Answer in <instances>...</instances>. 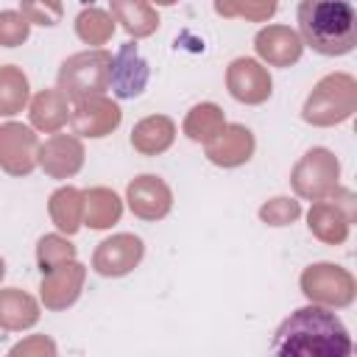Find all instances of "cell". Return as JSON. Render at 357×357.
I'll list each match as a JSON object with an SVG mask.
<instances>
[{"mask_svg": "<svg viewBox=\"0 0 357 357\" xmlns=\"http://www.w3.org/2000/svg\"><path fill=\"white\" fill-rule=\"evenodd\" d=\"M351 349L343 321L329 307L312 301L290 312L271 343V351L282 357H349Z\"/></svg>", "mask_w": 357, "mask_h": 357, "instance_id": "6da1fadb", "label": "cell"}, {"mask_svg": "<svg viewBox=\"0 0 357 357\" xmlns=\"http://www.w3.org/2000/svg\"><path fill=\"white\" fill-rule=\"evenodd\" d=\"M298 36L321 56H346L357 42L351 0H301L296 8Z\"/></svg>", "mask_w": 357, "mask_h": 357, "instance_id": "7a4b0ae2", "label": "cell"}, {"mask_svg": "<svg viewBox=\"0 0 357 357\" xmlns=\"http://www.w3.org/2000/svg\"><path fill=\"white\" fill-rule=\"evenodd\" d=\"M354 112H357V81L349 73H329L307 95L301 117L310 126L329 128L346 123Z\"/></svg>", "mask_w": 357, "mask_h": 357, "instance_id": "3957f363", "label": "cell"}, {"mask_svg": "<svg viewBox=\"0 0 357 357\" xmlns=\"http://www.w3.org/2000/svg\"><path fill=\"white\" fill-rule=\"evenodd\" d=\"M109 64L112 53L103 47L75 53L59 67V89L73 100L86 95H103L109 89Z\"/></svg>", "mask_w": 357, "mask_h": 357, "instance_id": "277c9868", "label": "cell"}, {"mask_svg": "<svg viewBox=\"0 0 357 357\" xmlns=\"http://www.w3.org/2000/svg\"><path fill=\"white\" fill-rule=\"evenodd\" d=\"M340 184V162L329 148H310L290 170V187L304 201H321Z\"/></svg>", "mask_w": 357, "mask_h": 357, "instance_id": "5b68a950", "label": "cell"}, {"mask_svg": "<svg viewBox=\"0 0 357 357\" xmlns=\"http://www.w3.org/2000/svg\"><path fill=\"white\" fill-rule=\"evenodd\" d=\"M298 284H301V293L312 304H324V307H349L357 293L354 276L335 262L307 265Z\"/></svg>", "mask_w": 357, "mask_h": 357, "instance_id": "8992f818", "label": "cell"}, {"mask_svg": "<svg viewBox=\"0 0 357 357\" xmlns=\"http://www.w3.org/2000/svg\"><path fill=\"white\" fill-rule=\"evenodd\" d=\"M123 120L120 106L106 98V95H86L78 98L75 106L70 109V126L78 137H89V139H100L109 137Z\"/></svg>", "mask_w": 357, "mask_h": 357, "instance_id": "52a82bcc", "label": "cell"}, {"mask_svg": "<svg viewBox=\"0 0 357 357\" xmlns=\"http://www.w3.org/2000/svg\"><path fill=\"white\" fill-rule=\"evenodd\" d=\"M145 257V245L137 234H128V231H120V234H112L106 237L103 243H98L95 254H92V268L95 273L100 276H109V279H117V276H126L131 273Z\"/></svg>", "mask_w": 357, "mask_h": 357, "instance_id": "ba28073f", "label": "cell"}, {"mask_svg": "<svg viewBox=\"0 0 357 357\" xmlns=\"http://www.w3.org/2000/svg\"><path fill=\"white\" fill-rule=\"evenodd\" d=\"M226 89L234 100H240L245 106H259L271 98L273 81H271V73L257 59L243 56L226 67Z\"/></svg>", "mask_w": 357, "mask_h": 357, "instance_id": "9c48e42d", "label": "cell"}, {"mask_svg": "<svg viewBox=\"0 0 357 357\" xmlns=\"http://www.w3.org/2000/svg\"><path fill=\"white\" fill-rule=\"evenodd\" d=\"M84 282H86V268L78 259H67V262L56 265L53 271L42 273L39 296H42L45 310L59 312V310L73 307L84 290Z\"/></svg>", "mask_w": 357, "mask_h": 357, "instance_id": "30bf717a", "label": "cell"}, {"mask_svg": "<svg viewBox=\"0 0 357 357\" xmlns=\"http://www.w3.org/2000/svg\"><path fill=\"white\" fill-rule=\"evenodd\" d=\"M39 139L31 126L3 123L0 126V167L8 176H28L36 167Z\"/></svg>", "mask_w": 357, "mask_h": 357, "instance_id": "8fae6325", "label": "cell"}, {"mask_svg": "<svg viewBox=\"0 0 357 357\" xmlns=\"http://www.w3.org/2000/svg\"><path fill=\"white\" fill-rule=\"evenodd\" d=\"M126 201H128V209L139 220H162L173 209L170 187L153 173H142L131 178L126 187Z\"/></svg>", "mask_w": 357, "mask_h": 357, "instance_id": "7c38bea8", "label": "cell"}, {"mask_svg": "<svg viewBox=\"0 0 357 357\" xmlns=\"http://www.w3.org/2000/svg\"><path fill=\"white\" fill-rule=\"evenodd\" d=\"M148 78H151V70L142 53L137 50V45L134 42L120 45V50L112 56V64H109V89L117 98H137L148 86Z\"/></svg>", "mask_w": 357, "mask_h": 357, "instance_id": "4fadbf2b", "label": "cell"}, {"mask_svg": "<svg viewBox=\"0 0 357 357\" xmlns=\"http://www.w3.org/2000/svg\"><path fill=\"white\" fill-rule=\"evenodd\" d=\"M84 145L73 134H53L36 151V165L50 178H70L84 167Z\"/></svg>", "mask_w": 357, "mask_h": 357, "instance_id": "5bb4252c", "label": "cell"}, {"mask_svg": "<svg viewBox=\"0 0 357 357\" xmlns=\"http://www.w3.org/2000/svg\"><path fill=\"white\" fill-rule=\"evenodd\" d=\"M206 159L218 167H240L254 156V134L240 123H226L209 142H204Z\"/></svg>", "mask_w": 357, "mask_h": 357, "instance_id": "9a60e30c", "label": "cell"}, {"mask_svg": "<svg viewBox=\"0 0 357 357\" xmlns=\"http://www.w3.org/2000/svg\"><path fill=\"white\" fill-rule=\"evenodd\" d=\"M254 50L271 67H290V64H296L301 59L304 42L287 25H265L254 36Z\"/></svg>", "mask_w": 357, "mask_h": 357, "instance_id": "2e32d148", "label": "cell"}, {"mask_svg": "<svg viewBox=\"0 0 357 357\" xmlns=\"http://www.w3.org/2000/svg\"><path fill=\"white\" fill-rule=\"evenodd\" d=\"M351 215L332 198H321L310 206L307 212V229L312 231V237H318L326 245H340L349 237L351 229Z\"/></svg>", "mask_w": 357, "mask_h": 357, "instance_id": "e0dca14e", "label": "cell"}, {"mask_svg": "<svg viewBox=\"0 0 357 357\" xmlns=\"http://www.w3.org/2000/svg\"><path fill=\"white\" fill-rule=\"evenodd\" d=\"M176 139V123L167 114H148L131 128V148L142 156L165 153Z\"/></svg>", "mask_w": 357, "mask_h": 357, "instance_id": "ac0fdd59", "label": "cell"}, {"mask_svg": "<svg viewBox=\"0 0 357 357\" xmlns=\"http://www.w3.org/2000/svg\"><path fill=\"white\" fill-rule=\"evenodd\" d=\"M31 126L45 134H56L67 120H70V98L56 86V89H39L31 100Z\"/></svg>", "mask_w": 357, "mask_h": 357, "instance_id": "d6986e66", "label": "cell"}, {"mask_svg": "<svg viewBox=\"0 0 357 357\" xmlns=\"http://www.w3.org/2000/svg\"><path fill=\"white\" fill-rule=\"evenodd\" d=\"M39 304L31 293L20 287H6L0 290V329L6 332H22L31 329L39 321Z\"/></svg>", "mask_w": 357, "mask_h": 357, "instance_id": "ffe728a7", "label": "cell"}, {"mask_svg": "<svg viewBox=\"0 0 357 357\" xmlns=\"http://www.w3.org/2000/svg\"><path fill=\"white\" fill-rule=\"evenodd\" d=\"M114 22L123 25V31L134 39H145L159 28V14L151 6V0H109Z\"/></svg>", "mask_w": 357, "mask_h": 357, "instance_id": "44dd1931", "label": "cell"}, {"mask_svg": "<svg viewBox=\"0 0 357 357\" xmlns=\"http://www.w3.org/2000/svg\"><path fill=\"white\" fill-rule=\"evenodd\" d=\"M47 212L53 226L61 234H75L84 226V192L78 187H59L50 198H47Z\"/></svg>", "mask_w": 357, "mask_h": 357, "instance_id": "7402d4cb", "label": "cell"}, {"mask_svg": "<svg viewBox=\"0 0 357 357\" xmlns=\"http://www.w3.org/2000/svg\"><path fill=\"white\" fill-rule=\"evenodd\" d=\"M123 201L109 187H89L84 190V223L89 229H109L120 220Z\"/></svg>", "mask_w": 357, "mask_h": 357, "instance_id": "603a6c76", "label": "cell"}, {"mask_svg": "<svg viewBox=\"0 0 357 357\" xmlns=\"http://www.w3.org/2000/svg\"><path fill=\"white\" fill-rule=\"evenodd\" d=\"M28 98H31L28 75L17 64H3L0 67V114L3 117L20 114L28 106Z\"/></svg>", "mask_w": 357, "mask_h": 357, "instance_id": "cb8c5ba5", "label": "cell"}, {"mask_svg": "<svg viewBox=\"0 0 357 357\" xmlns=\"http://www.w3.org/2000/svg\"><path fill=\"white\" fill-rule=\"evenodd\" d=\"M223 126H226V117L218 103H198L187 112L181 128L192 142H209Z\"/></svg>", "mask_w": 357, "mask_h": 357, "instance_id": "d4e9b609", "label": "cell"}, {"mask_svg": "<svg viewBox=\"0 0 357 357\" xmlns=\"http://www.w3.org/2000/svg\"><path fill=\"white\" fill-rule=\"evenodd\" d=\"M75 33L81 42L86 45H106L114 33V17L106 14L103 8H84L78 17H75Z\"/></svg>", "mask_w": 357, "mask_h": 357, "instance_id": "484cf974", "label": "cell"}, {"mask_svg": "<svg viewBox=\"0 0 357 357\" xmlns=\"http://www.w3.org/2000/svg\"><path fill=\"white\" fill-rule=\"evenodd\" d=\"M276 0H215V11L223 20H248V22H268L276 14Z\"/></svg>", "mask_w": 357, "mask_h": 357, "instance_id": "4316f807", "label": "cell"}, {"mask_svg": "<svg viewBox=\"0 0 357 357\" xmlns=\"http://www.w3.org/2000/svg\"><path fill=\"white\" fill-rule=\"evenodd\" d=\"M67 259H75V245L64 234H45V237H39V243H36V265H39L42 273L53 271L56 265H61Z\"/></svg>", "mask_w": 357, "mask_h": 357, "instance_id": "83f0119b", "label": "cell"}, {"mask_svg": "<svg viewBox=\"0 0 357 357\" xmlns=\"http://www.w3.org/2000/svg\"><path fill=\"white\" fill-rule=\"evenodd\" d=\"M301 218V204L287 195H276L259 206V220L268 226H290Z\"/></svg>", "mask_w": 357, "mask_h": 357, "instance_id": "f1b7e54d", "label": "cell"}, {"mask_svg": "<svg viewBox=\"0 0 357 357\" xmlns=\"http://www.w3.org/2000/svg\"><path fill=\"white\" fill-rule=\"evenodd\" d=\"M20 14H22L31 25L53 28V25L61 22L64 6H61V0H20Z\"/></svg>", "mask_w": 357, "mask_h": 357, "instance_id": "f546056e", "label": "cell"}, {"mask_svg": "<svg viewBox=\"0 0 357 357\" xmlns=\"http://www.w3.org/2000/svg\"><path fill=\"white\" fill-rule=\"evenodd\" d=\"M31 33V22L20 11H0V45L20 47Z\"/></svg>", "mask_w": 357, "mask_h": 357, "instance_id": "4dcf8cb0", "label": "cell"}, {"mask_svg": "<svg viewBox=\"0 0 357 357\" xmlns=\"http://www.w3.org/2000/svg\"><path fill=\"white\" fill-rule=\"evenodd\" d=\"M45 354L47 357L56 354V343L45 335H31V337H25L22 343H17L11 349V357H45Z\"/></svg>", "mask_w": 357, "mask_h": 357, "instance_id": "1f68e13d", "label": "cell"}, {"mask_svg": "<svg viewBox=\"0 0 357 357\" xmlns=\"http://www.w3.org/2000/svg\"><path fill=\"white\" fill-rule=\"evenodd\" d=\"M173 3H178V0H151V6H173Z\"/></svg>", "mask_w": 357, "mask_h": 357, "instance_id": "d6a6232c", "label": "cell"}, {"mask_svg": "<svg viewBox=\"0 0 357 357\" xmlns=\"http://www.w3.org/2000/svg\"><path fill=\"white\" fill-rule=\"evenodd\" d=\"M3 276H6V259L0 257V282H3Z\"/></svg>", "mask_w": 357, "mask_h": 357, "instance_id": "836d02e7", "label": "cell"}]
</instances>
